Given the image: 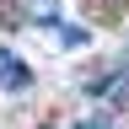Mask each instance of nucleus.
Listing matches in <instances>:
<instances>
[{
	"instance_id": "nucleus-1",
	"label": "nucleus",
	"mask_w": 129,
	"mask_h": 129,
	"mask_svg": "<svg viewBox=\"0 0 129 129\" xmlns=\"http://www.w3.org/2000/svg\"><path fill=\"white\" fill-rule=\"evenodd\" d=\"M27 81H32V70H27L16 54H6V48H0V86H6V91H22Z\"/></svg>"
},
{
	"instance_id": "nucleus-2",
	"label": "nucleus",
	"mask_w": 129,
	"mask_h": 129,
	"mask_svg": "<svg viewBox=\"0 0 129 129\" xmlns=\"http://www.w3.org/2000/svg\"><path fill=\"white\" fill-rule=\"evenodd\" d=\"M59 43H64V48H86V43H91V32H86V27H70V22H64V27H59Z\"/></svg>"
}]
</instances>
